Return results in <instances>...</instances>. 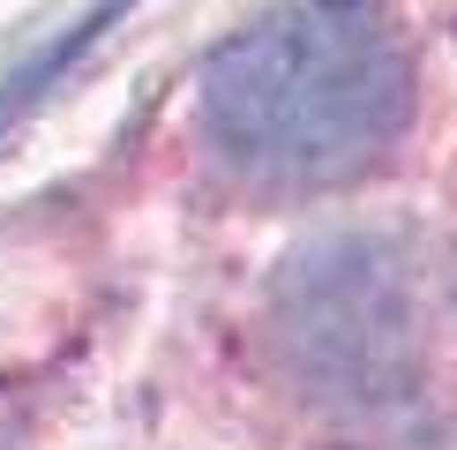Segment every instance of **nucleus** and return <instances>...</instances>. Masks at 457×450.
I'll return each mask as SVG.
<instances>
[{"mask_svg": "<svg viewBox=\"0 0 457 450\" xmlns=\"http://www.w3.org/2000/svg\"><path fill=\"white\" fill-rule=\"evenodd\" d=\"M405 53L375 0H285L203 68V128L262 180H337L405 121Z\"/></svg>", "mask_w": 457, "mask_h": 450, "instance_id": "obj_1", "label": "nucleus"}, {"mask_svg": "<svg viewBox=\"0 0 457 450\" xmlns=\"http://www.w3.org/2000/svg\"><path fill=\"white\" fill-rule=\"evenodd\" d=\"M0 450H8V436H0Z\"/></svg>", "mask_w": 457, "mask_h": 450, "instance_id": "obj_3", "label": "nucleus"}, {"mask_svg": "<svg viewBox=\"0 0 457 450\" xmlns=\"http://www.w3.org/2000/svg\"><path fill=\"white\" fill-rule=\"evenodd\" d=\"M285 346L337 398H390L412 375V308L375 240H330L293 262Z\"/></svg>", "mask_w": 457, "mask_h": 450, "instance_id": "obj_2", "label": "nucleus"}]
</instances>
